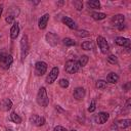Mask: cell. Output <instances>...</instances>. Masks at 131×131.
Here are the masks:
<instances>
[{
  "label": "cell",
  "instance_id": "1",
  "mask_svg": "<svg viewBox=\"0 0 131 131\" xmlns=\"http://www.w3.org/2000/svg\"><path fill=\"white\" fill-rule=\"evenodd\" d=\"M12 61H13V58L10 54H8L4 51L0 52V66L2 69L8 70L10 68V66L12 64Z\"/></svg>",
  "mask_w": 131,
  "mask_h": 131
},
{
  "label": "cell",
  "instance_id": "2",
  "mask_svg": "<svg viewBox=\"0 0 131 131\" xmlns=\"http://www.w3.org/2000/svg\"><path fill=\"white\" fill-rule=\"evenodd\" d=\"M37 102L41 106H47L49 103V98L47 96V92L45 87H41L37 94Z\"/></svg>",
  "mask_w": 131,
  "mask_h": 131
},
{
  "label": "cell",
  "instance_id": "3",
  "mask_svg": "<svg viewBox=\"0 0 131 131\" xmlns=\"http://www.w3.org/2000/svg\"><path fill=\"white\" fill-rule=\"evenodd\" d=\"M29 52V42H28V37L26 35H24L21 37L20 40V57H21V61L25 60L26 56L28 55Z\"/></svg>",
  "mask_w": 131,
  "mask_h": 131
},
{
  "label": "cell",
  "instance_id": "4",
  "mask_svg": "<svg viewBox=\"0 0 131 131\" xmlns=\"http://www.w3.org/2000/svg\"><path fill=\"white\" fill-rule=\"evenodd\" d=\"M79 69H80V66H79L78 61H76V60H68L66 62L64 70L69 74H75L79 71Z\"/></svg>",
  "mask_w": 131,
  "mask_h": 131
},
{
  "label": "cell",
  "instance_id": "5",
  "mask_svg": "<svg viewBox=\"0 0 131 131\" xmlns=\"http://www.w3.org/2000/svg\"><path fill=\"white\" fill-rule=\"evenodd\" d=\"M47 71V64L44 61H37L35 64V74L37 76H42Z\"/></svg>",
  "mask_w": 131,
  "mask_h": 131
},
{
  "label": "cell",
  "instance_id": "6",
  "mask_svg": "<svg viewBox=\"0 0 131 131\" xmlns=\"http://www.w3.org/2000/svg\"><path fill=\"white\" fill-rule=\"evenodd\" d=\"M96 41H97V44H98V47H99L100 51L105 54L108 51V44H107L106 40L102 36H98L97 39H96Z\"/></svg>",
  "mask_w": 131,
  "mask_h": 131
},
{
  "label": "cell",
  "instance_id": "7",
  "mask_svg": "<svg viewBox=\"0 0 131 131\" xmlns=\"http://www.w3.org/2000/svg\"><path fill=\"white\" fill-rule=\"evenodd\" d=\"M58 74H59L58 68H57V67H54V68L50 71V73L48 74V76L46 77V82H47L48 84H52V83L57 79Z\"/></svg>",
  "mask_w": 131,
  "mask_h": 131
},
{
  "label": "cell",
  "instance_id": "8",
  "mask_svg": "<svg viewBox=\"0 0 131 131\" xmlns=\"http://www.w3.org/2000/svg\"><path fill=\"white\" fill-rule=\"evenodd\" d=\"M30 122L35 126H43L45 124V119L38 115H33L30 118Z\"/></svg>",
  "mask_w": 131,
  "mask_h": 131
},
{
  "label": "cell",
  "instance_id": "9",
  "mask_svg": "<svg viewBox=\"0 0 131 131\" xmlns=\"http://www.w3.org/2000/svg\"><path fill=\"white\" fill-rule=\"evenodd\" d=\"M124 20H125V16H124L123 14H117V15H114V16L112 17L111 23H112L113 26H115V27H120V26L123 25Z\"/></svg>",
  "mask_w": 131,
  "mask_h": 131
},
{
  "label": "cell",
  "instance_id": "10",
  "mask_svg": "<svg viewBox=\"0 0 131 131\" xmlns=\"http://www.w3.org/2000/svg\"><path fill=\"white\" fill-rule=\"evenodd\" d=\"M110 118V115L107 113H99L94 117V121L97 124H104Z\"/></svg>",
  "mask_w": 131,
  "mask_h": 131
},
{
  "label": "cell",
  "instance_id": "11",
  "mask_svg": "<svg viewBox=\"0 0 131 131\" xmlns=\"http://www.w3.org/2000/svg\"><path fill=\"white\" fill-rule=\"evenodd\" d=\"M11 106H12V102L8 98H4L0 101V110L1 111H4V112L9 111L11 108Z\"/></svg>",
  "mask_w": 131,
  "mask_h": 131
},
{
  "label": "cell",
  "instance_id": "12",
  "mask_svg": "<svg viewBox=\"0 0 131 131\" xmlns=\"http://www.w3.org/2000/svg\"><path fill=\"white\" fill-rule=\"evenodd\" d=\"M46 41L50 44V45H56L57 43H58V37L55 35V34H53V33H47V35H46Z\"/></svg>",
  "mask_w": 131,
  "mask_h": 131
},
{
  "label": "cell",
  "instance_id": "13",
  "mask_svg": "<svg viewBox=\"0 0 131 131\" xmlns=\"http://www.w3.org/2000/svg\"><path fill=\"white\" fill-rule=\"evenodd\" d=\"M73 95H74V97H75L77 100H81V99H83L84 96H85V89L82 88V87H78V88H76V89L74 90Z\"/></svg>",
  "mask_w": 131,
  "mask_h": 131
},
{
  "label": "cell",
  "instance_id": "14",
  "mask_svg": "<svg viewBox=\"0 0 131 131\" xmlns=\"http://www.w3.org/2000/svg\"><path fill=\"white\" fill-rule=\"evenodd\" d=\"M49 16H50V15H49L48 13H46V14H44L43 16H41V18L39 19L38 26H39V28H40L41 30H43V29L46 28L47 23H48V20H49Z\"/></svg>",
  "mask_w": 131,
  "mask_h": 131
},
{
  "label": "cell",
  "instance_id": "15",
  "mask_svg": "<svg viewBox=\"0 0 131 131\" xmlns=\"http://www.w3.org/2000/svg\"><path fill=\"white\" fill-rule=\"evenodd\" d=\"M116 43L119 46H127V48L129 49L130 46V40L128 38H124V37H117L116 38Z\"/></svg>",
  "mask_w": 131,
  "mask_h": 131
},
{
  "label": "cell",
  "instance_id": "16",
  "mask_svg": "<svg viewBox=\"0 0 131 131\" xmlns=\"http://www.w3.org/2000/svg\"><path fill=\"white\" fill-rule=\"evenodd\" d=\"M62 23H63L67 27H69L70 29H72V30H76V29H77L76 23H75L72 18H70V17H68V16H64V17L62 18Z\"/></svg>",
  "mask_w": 131,
  "mask_h": 131
},
{
  "label": "cell",
  "instance_id": "17",
  "mask_svg": "<svg viewBox=\"0 0 131 131\" xmlns=\"http://www.w3.org/2000/svg\"><path fill=\"white\" fill-rule=\"evenodd\" d=\"M19 33V27L17 23H13V26L10 29V37L11 39H16Z\"/></svg>",
  "mask_w": 131,
  "mask_h": 131
},
{
  "label": "cell",
  "instance_id": "18",
  "mask_svg": "<svg viewBox=\"0 0 131 131\" xmlns=\"http://www.w3.org/2000/svg\"><path fill=\"white\" fill-rule=\"evenodd\" d=\"M116 125L120 128V129H125L127 127H129L131 125V120L129 119H125V120H120L116 123Z\"/></svg>",
  "mask_w": 131,
  "mask_h": 131
},
{
  "label": "cell",
  "instance_id": "19",
  "mask_svg": "<svg viewBox=\"0 0 131 131\" xmlns=\"http://www.w3.org/2000/svg\"><path fill=\"white\" fill-rule=\"evenodd\" d=\"M106 80H107V82H110V83H112V84H115V83L118 82L119 76H118L116 73H110V74L107 75V77H106Z\"/></svg>",
  "mask_w": 131,
  "mask_h": 131
},
{
  "label": "cell",
  "instance_id": "20",
  "mask_svg": "<svg viewBox=\"0 0 131 131\" xmlns=\"http://www.w3.org/2000/svg\"><path fill=\"white\" fill-rule=\"evenodd\" d=\"M81 46L84 50H92L94 48V44H93L92 41H85V42L82 43Z\"/></svg>",
  "mask_w": 131,
  "mask_h": 131
},
{
  "label": "cell",
  "instance_id": "21",
  "mask_svg": "<svg viewBox=\"0 0 131 131\" xmlns=\"http://www.w3.org/2000/svg\"><path fill=\"white\" fill-rule=\"evenodd\" d=\"M88 6L91 7L92 9H97V8H100V2L98 0H90L87 2Z\"/></svg>",
  "mask_w": 131,
  "mask_h": 131
},
{
  "label": "cell",
  "instance_id": "22",
  "mask_svg": "<svg viewBox=\"0 0 131 131\" xmlns=\"http://www.w3.org/2000/svg\"><path fill=\"white\" fill-rule=\"evenodd\" d=\"M10 120L13 123H16V124H20L21 123V118L16 113H11L10 114Z\"/></svg>",
  "mask_w": 131,
  "mask_h": 131
},
{
  "label": "cell",
  "instance_id": "23",
  "mask_svg": "<svg viewBox=\"0 0 131 131\" xmlns=\"http://www.w3.org/2000/svg\"><path fill=\"white\" fill-rule=\"evenodd\" d=\"M105 17H106V14L102 13V12H93L92 13V18H94L96 20H100V19H103Z\"/></svg>",
  "mask_w": 131,
  "mask_h": 131
},
{
  "label": "cell",
  "instance_id": "24",
  "mask_svg": "<svg viewBox=\"0 0 131 131\" xmlns=\"http://www.w3.org/2000/svg\"><path fill=\"white\" fill-rule=\"evenodd\" d=\"M87 62H88V56L87 55H82L80 57L79 61H78V63H79L80 67H85L87 64Z\"/></svg>",
  "mask_w": 131,
  "mask_h": 131
},
{
  "label": "cell",
  "instance_id": "25",
  "mask_svg": "<svg viewBox=\"0 0 131 131\" xmlns=\"http://www.w3.org/2000/svg\"><path fill=\"white\" fill-rule=\"evenodd\" d=\"M95 86H96V88H98V89H105V88H106V82L103 81V80H97Z\"/></svg>",
  "mask_w": 131,
  "mask_h": 131
},
{
  "label": "cell",
  "instance_id": "26",
  "mask_svg": "<svg viewBox=\"0 0 131 131\" xmlns=\"http://www.w3.org/2000/svg\"><path fill=\"white\" fill-rule=\"evenodd\" d=\"M62 42H63V44L67 45V46H75V45H76V42H75L73 39H71V38H64V39L62 40Z\"/></svg>",
  "mask_w": 131,
  "mask_h": 131
},
{
  "label": "cell",
  "instance_id": "27",
  "mask_svg": "<svg viewBox=\"0 0 131 131\" xmlns=\"http://www.w3.org/2000/svg\"><path fill=\"white\" fill-rule=\"evenodd\" d=\"M58 83H59V86L62 87V88H68L69 87V84H70L67 79H60Z\"/></svg>",
  "mask_w": 131,
  "mask_h": 131
},
{
  "label": "cell",
  "instance_id": "28",
  "mask_svg": "<svg viewBox=\"0 0 131 131\" xmlns=\"http://www.w3.org/2000/svg\"><path fill=\"white\" fill-rule=\"evenodd\" d=\"M107 61H108L110 63H112V64H115V63H117V62H118L117 56H115V55H113V54L108 55V57H107Z\"/></svg>",
  "mask_w": 131,
  "mask_h": 131
},
{
  "label": "cell",
  "instance_id": "29",
  "mask_svg": "<svg viewBox=\"0 0 131 131\" xmlns=\"http://www.w3.org/2000/svg\"><path fill=\"white\" fill-rule=\"evenodd\" d=\"M77 36L79 37H87L89 36V32L88 31H85V30H82V31H77Z\"/></svg>",
  "mask_w": 131,
  "mask_h": 131
},
{
  "label": "cell",
  "instance_id": "30",
  "mask_svg": "<svg viewBox=\"0 0 131 131\" xmlns=\"http://www.w3.org/2000/svg\"><path fill=\"white\" fill-rule=\"evenodd\" d=\"M74 5L76 6V8L78 10H81L83 8V3L81 1H74Z\"/></svg>",
  "mask_w": 131,
  "mask_h": 131
},
{
  "label": "cell",
  "instance_id": "31",
  "mask_svg": "<svg viewBox=\"0 0 131 131\" xmlns=\"http://www.w3.org/2000/svg\"><path fill=\"white\" fill-rule=\"evenodd\" d=\"M5 20H6V23H8V24L13 23V20H14V15H12V14L7 15V16L5 17Z\"/></svg>",
  "mask_w": 131,
  "mask_h": 131
},
{
  "label": "cell",
  "instance_id": "32",
  "mask_svg": "<svg viewBox=\"0 0 131 131\" xmlns=\"http://www.w3.org/2000/svg\"><path fill=\"white\" fill-rule=\"evenodd\" d=\"M95 108H96V106H95V101H91V103H90V105H89V107H88V112H89V113H92V112L95 111Z\"/></svg>",
  "mask_w": 131,
  "mask_h": 131
},
{
  "label": "cell",
  "instance_id": "33",
  "mask_svg": "<svg viewBox=\"0 0 131 131\" xmlns=\"http://www.w3.org/2000/svg\"><path fill=\"white\" fill-rule=\"evenodd\" d=\"M53 131H68L66 128H63L62 126H56L54 129H53Z\"/></svg>",
  "mask_w": 131,
  "mask_h": 131
},
{
  "label": "cell",
  "instance_id": "34",
  "mask_svg": "<svg viewBox=\"0 0 131 131\" xmlns=\"http://www.w3.org/2000/svg\"><path fill=\"white\" fill-rule=\"evenodd\" d=\"M129 85H130V83H127L126 85L123 86V88H126V91H128L129 90Z\"/></svg>",
  "mask_w": 131,
  "mask_h": 131
},
{
  "label": "cell",
  "instance_id": "35",
  "mask_svg": "<svg viewBox=\"0 0 131 131\" xmlns=\"http://www.w3.org/2000/svg\"><path fill=\"white\" fill-rule=\"evenodd\" d=\"M2 11H3V5H0V17H1V14H2Z\"/></svg>",
  "mask_w": 131,
  "mask_h": 131
},
{
  "label": "cell",
  "instance_id": "36",
  "mask_svg": "<svg viewBox=\"0 0 131 131\" xmlns=\"http://www.w3.org/2000/svg\"><path fill=\"white\" fill-rule=\"evenodd\" d=\"M6 131H12V129L11 128H6Z\"/></svg>",
  "mask_w": 131,
  "mask_h": 131
},
{
  "label": "cell",
  "instance_id": "37",
  "mask_svg": "<svg viewBox=\"0 0 131 131\" xmlns=\"http://www.w3.org/2000/svg\"><path fill=\"white\" fill-rule=\"evenodd\" d=\"M71 131H76V130H71Z\"/></svg>",
  "mask_w": 131,
  "mask_h": 131
}]
</instances>
